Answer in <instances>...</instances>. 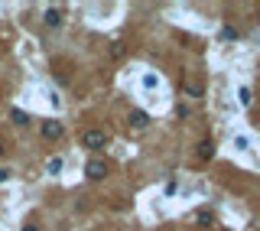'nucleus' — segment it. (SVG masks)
<instances>
[{"label": "nucleus", "instance_id": "obj_11", "mask_svg": "<svg viewBox=\"0 0 260 231\" xmlns=\"http://www.w3.org/2000/svg\"><path fill=\"white\" fill-rule=\"evenodd\" d=\"M111 56H114V59L124 56V43H111Z\"/></svg>", "mask_w": 260, "mask_h": 231}, {"label": "nucleus", "instance_id": "obj_10", "mask_svg": "<svg viewBox=\"0 0 260 231\" xmlns=\"http://www.w3.org/2000/svg\"><path fill=\"white\" fill-rule=\"evenodd\" d=\"M186 94H192V98H202L205 88H202V85H186Z\"/></svg>", "mask_w": 260, "mask_h": 231}, {"label": "nucleus", "instance_id": "obj_9", "mask_svg": "<svg viewBox=\"0 0 260 231\" xmlns=\"http://www.w3.org/2000/svg\"><path fill=\"white\" fill-rule=\"evenodd\" d=\"M13 121H17V124H30V114H23L20 107H13Z\"/></svg>", "mask_w": 260, "mask_h": 231}, {"label": "nucleus", "instance_id": "obj_7", "mask_svg": "<svg viewBox=\"0 0 260 231\" xmlns=\"http://www.w3.org/2000/svg\"><path fill=\"white\" fill-rule=\"evenodd\" d=\"M221 39H224V43H237V30H234V26H224V30H221Z\"/></svg>", "mask_w": 260, "mask_h": 231}, {"label": "nucleus", "instance_id": "obj_16", "mask_svg": "<svg viewBox=\"0 0 260 231\" xmlns=\"http://www.w3.org/2000/svg\"><path fill=\"white\" fill-rule=\"evenodd\" d=\"M7 176H10V173H7V169H0V182H4V179H7Z\"/></svg>", "mask_w": 260, "mask_h": 231}, {"label": "nucleus", "instance_id": "obj_3", "mask_svg": "<svg viewBox=\"0 0 260 231\" xmlns=\"http://www.w3.org/2000/svg\"><path fill=\"white\" fill-rule=\"evenodd\" d=\"M127 124L134 127V131H143V127L150 124V114L147 111H140V107H137V111H130V118H127Z\"/></svg>", "mask_w": 260, "mask_h": 231}, {"label": "nucleus", "instance_id": "obj_5", "mask_svg": "<svg viewBox=\"0 0 260 231\" xmlns=\"http://www.w3.org/2000/svg\"><path fill=\"white\" fill-rule=\"evenodd\" d=\"M195 153H198V160H211V156H215V144H211V140H202Z\"/></svg>", "mask_w": 260, "mask_h": 231}, {"label": "nucleus", "instance_id": "obj_6", "mask_svg": "<svg viewBox=\"0 0 260 231\" xmlns=\"http://www.w3.org/2000/svg\"><path fill=\"white\" fill-rule=\"evenodd\" d=\"M46 23H49V26L62 23V7H49V10H46Z\"/></svg>", "mask_w": 260, "mask_h": 231}, {"label": "nucleus", "instance_id": "obj_12", "mask_svg": "<svg viewBox=\"0 0 260 231\" xmlns=\"http://www.w3.org/2000/svg\"><path fill=\"white\" fill-rule=\"evenodd\" d=\"M195 221H198V225H211V212H198Z\"/></svg>", "mask_w": 260, "mask_h": 231}, {"label": "nucleus", "instance_id": "obj_13", "mask_svg": "<svg viewBox=\"0 0 260 231\" xmlns=\"http://www.w3.org/2000/svg\"><path fill=\"white\" fill-rule=\"evenodd\" d=\"M237 94H241V104H250V98H254V94H250V88H241Z\"/></svg>", "mask_w": 260, "mask_h": 231}, {"label": "nucleus", "instance_id": "obj_17", "mask_svg": "<svg viewBox=\"0 0 260 231\" xmlns=\"http://www.w3.org/2000/svg\"><path fill=\"white\" fill-rule=\"evenodd\" d=\"M0 153H4V144H0Z\"/></svg>", "mask_w": 260, "mask_h": 231}, {"label": "nucleus", "instance_id": "obj_4", "mask_svg": "<svg viewBox=\"0 0 260 231\" xmlns=\"http://www.w3.org/2000/svg\"><path fill=\"white\" fill-rule=\"evenodd\" d=\"M62 124H59V121H46V124H43V137L46 140H59V137H62Z\"/></svg>", "mask_w": 260, "mask_h": 231}, {"label": "nucleus", "instance_id": "obj_1", "mask_svg": "<svg viewBox=\"0 0 260 231\" xmlns=\"http://www.w3.org/2000/svg\"><path fill=\"white\" fill-rule=\"evenodd\" d=\"M104 144H107L104 131H85L81 134V147H88V150H104Z\"/></svg>", "mask_w": 260, "mask_h": 231}, {"label": "nucleus", "instance_id": "obj_2", "mask_svg": "<svg viewBox=\"0 0 260 231\" xmlns=\"http://www.w3.org/2000/svg\"><path fill=\"white\" fill-rule=\"evenodd\" d=\"M85 176H88V179H104V176H107V163L104 160H88Z\"/></svg>", "mask_w": 260, "mask_h": 231}, {"label": "nucleus", "instance_id": "obj_15", "mask_svg": "<svg viewBox=\"0 0 260 231\" xmlns=\"http://www.w3.org/2000/svg\"><path fill=\"white\" fill-rule=\"evenodd\" d=\"M23 231H39V228L36 225H23Z\"/></svg>", "mask_w": 260, "mask_h": 231}, {"label": "nucleus", "instance_id": "obj_14", "mask_svg": "<svg viewBox=\"0 0 260 231\" xmlns=\"http://www.w3.org/2000/svg\"><path fill=\"white\" fill-rule=\"evenodd\" d=\"M143 85H147V88H156V85H160V78H156V75H143Z\"/></svg>", "mask_w": 260, "mask_h": 231}, {"label": "nucleus", "instance_id": "obj_18", "mask_svg": "<svg viewBox=\"0 0 260 231\" xmlns=\"http://www.w3.org/2000/svg\"><path fill=\"white\" fill-rule=\"evenodd\" d=\"M257 13H260V10H257Z\"/></svg>", "mask_w": 260, "mask_h": 231}, {"label": "nucleus", "instance_id": "obj_8", "mask_svg": "<svg viewBox=\"0 0 260 231\" xmlns=\"http://www.w3.org/2000/svg\"><path fill=\"white\" fill-rule=\"evenodd\" d=\"M46 169H49V173H59V169H62V156H52V160L46 163Z\"/></svg>", "mask_w": 260, "mask_h": 231}]
</instances>
